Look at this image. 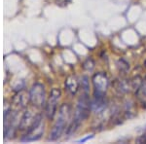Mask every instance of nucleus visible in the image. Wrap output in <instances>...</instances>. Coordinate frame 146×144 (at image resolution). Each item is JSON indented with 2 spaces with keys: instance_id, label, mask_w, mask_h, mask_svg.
<instances>
[{
  "instance_id": "14",
  "label": "nucleus",
  "mask_w": 146,
  "mask_h": 144,
  "mask_svg": "<svg viewBox=\"0 0 146 144\" xmlns=\"http://www.w3.org/2000/svg\"><path fill=\"white\" fill-rule=\"evenodd\" d=\"M142 80L140 76H135L133 79H131V90L135 91V93L137 92V90L140 88L141 84H142Z\"/></svg>"
},
{
  "instance_id": "9",
  "label": "nucleus",
  "mask_w": 146,
  "mask_h": 144,
  "mask_svg": "<svg viewBox=\"0 0 146 144\" xmlns=\"http://www.w3.org/2000/svg\"><path fill=\"white\" fill-rule=\"evenodd\" d=\"M80 87V82L75 76H69L65 81V89L70 94L74 96Z\"/></svg>"
},
{
  "instance_id": "13",
  "label": "nucleus",
  "mask_w": 146,
  "mask_h": 144,
  "mask_svg": "<svg viewBox=\"0 0 146 144\" xmlns=\"http://www.w3.org/2000/svg\"><path fill=\"white\" fill-rule=\"evenodd\" d=\"M80 86H81L82 93H89L90 92V81L88 76H83L80 80Z\"/></svg>"
},
{
  "instance_id": "18",
  "label": "nucleus",
  "mask_w": 146,
  "mask_h": 144,
  "mask_svg": "<svg viewBox=\"0 0 146 144\" xmlns=\"http://www.w3.org/2000/svg\"><path fill=\"white\" fill-rule=\"evenodd\" d=\"M144 64H145V67H146V60H145V63H144Z\"/></svg>"
},
{
  "instance_id": "3",
  "label": "nucleus",
  "mask_w": 146,
  "mask_h": 144,
  "mask_svg": "<svg viewBox=\"0 0 146 144\" xmlns=\"http://www.w3.org/2000/svg\"><path fill=\"white\" fill-rule=\"evenodd\" d=\"M44 131V127L42 124V117L38 114L35 117V120L31 127L27 129V133L21 139L22 142H32V141L39 140L41 138Z\"/></svg>"
},
{
  "instance_id": "15",
  "label": "nucleus",
  "mask_w": 146,
  "mask_h": 144,
  "mask_svg": "<svg viewBox=\"0 0 146 144\" xmlns=\"http://www.w3.org/2000/svg\"><path fill=\"white\" fill-rule=\"evenodd\" d=\"M117 66L119 68V71L122 72L123 74H126V73L128 72V70L129 69V63L127 62L124 58H120L118 60V62H117Z\"/></svg>"
},
{
  "instance_id": "4",
  "label": "nucleus",
  "mask_w": 146,
  "mask_h": 144,
  "mask_svg": "<svg viewBox=\"0 0 146 144\" xmlns=\"http://www.w3.org/2000/svg\"><path fill=\"white\" fill-rule=\"evenodd\" d=\"M94 86V96H105L109 87V79L107 75L103 72L94 74L92 78Z\"/></svg>"
},
{
  "instance_id": "8",
  "label": "nucleus",
  "mask_w": 146,
  "mask_h": 144,
  "mask_svg": "<svg viewBox=\"0 0 146 144\" xmlns=\"http://www.w3.org/2000/svg\"><path fill=\"white\" fill-rule=\"evenodd\" d=\"M113 87L119 94H126L131 91V80L119 78L113 82Z\"/></svg>"
},
{
  "instance_id": "12",
  "label": "nucleus",
  "mask_w": 146,
  "mask_h": 144,
  "mask_svg": "<svg viewBox=\"0 0 146 144\" xmlns=\"http://www.w3.org/2000/svg\"><path fill=\"white\" fill-rule=\"evenodd\" d=\"M135 96L142 103L146 102V76L144 79L142 80V84H141L140 88L137 90L135 93Z\"/></svg>"
},
{
  "instance_id": "6",
  "label": "nucleus",
  "mask_w": 146,
  "mask_h": 144,
  "mask_svg": "<svg viewBox=\"0 0 146 144\" xmlns=\"http://www.w3.org/2000/svg\"><path fill=\"white\" fill-rule=\"evenodd\" d=\"M62 96V92L60 89H53L50 93V96H49L48 100L45 105V112L46 116L49 120H53L55 117L56 109H58V102Z\"/></svg>"
},
{
  "instance_id": "16",
  "label": "nucleus",
  "mask_w": 146,
  "mask_h": 144,
  "mask_svg": "<svg viewBox=\"0 0 146 144\" xmlns=\"http://www.w3.org/2000/svg\"><path fill=\"white\" fill-rule=\"evenodd\" d=\"M83 68L85 70H87V71H93V69L95 68V61L92 60V58H88L84 61Z\"/></svg>"
},
{
  "instance_id": "1",
  "label": "nucleus",
  "mask_w": 146,
  "mask_h": 144,
  "mask_svg": "<svg viewBox=\"0 0 146 144\" xmlns=\"http://www.w3.org/2000/svg\"><path fill=\"white\" fill-rule=\"evenodd\" d=\"M70 115H71V107L67 103H63L60 107L58 110V117L56 119V124L54 125V127L50 133L49 136V140L50 141H56L62 136V133L64 131L65 127L70 119Z\"/></svg>"
},
{
  "instance_id": "2",
  "label": "nucleus",
  "mask_w": 146,
  "mask_h": 144,
  "mask_svg": "<svg viewBox=\"0 0 146 144\" xmlns=\"http://www.w3.org/2000/svg\"><path fill=\"white\" fill-rule=\"evenodd\" d=\"M91 111L90 94H89V93H82L78 101H77L76 110H75L72 122L80 126L82 123L88 119Z\"/></svg>"
},
{
  "instance_id": "5",
  "label": "nucleus",
  "mask_w": 146,
  "mask_h": 144,
  "mask_svg": "<svg viewBox=\"0 0 146 144\" xmlns=\"http://www.w3.org/2000/svg\"><path fill=\"white\" fill-rule=\"evenodd\" d=\"M29 101L35 107L46 105V93L44 86L39 83L34 84L29 91Z\"/></svg>"
},
{
  "instance_id": "17",
  "label": "nucleus",
  "mask_w": 146,
  "mask_h": 144,
  "mask_svg": "<svg viewBox=\"0 0 146 144\" xmlns=\"http://www.w3.org/2000/svg\"><path fill=\"white\" fill-rule=\"evenodd\" d=\"M94 137V135H89V136H87V137H85L83 139H81V140H79L78 142H81V143H84L85 141H87L88 139H90V138H93Z\"/></svg>"
},
{
  "instance_id": "11",
  "label": "nucleus",
  "mask_w": 146,
  "mask_h": 144,
  "mask_svg": "<svg viewBox=\"0 0 146 144\" xmlns=\"http://www.w3.org/2000/svg\"><path fill=\"white\" fill-rule=\"evenodd\" d=\"M124 115L126 118H133L135 115V103L131 100H127L124 105Z\"/></svg>"
},
{
  "instance_id": "7",
  "label": "nucleus",
  "mask_w": 146,
  "mask_h": 144,
  "mask_svg": "<svg viewBox=\"0 0 146 144\" xmlns=\"http://www.w3.org/2000/svg\"><path fill=\"white\" fill-rule=\"evenodd\" d=\"M108 101L105 96H94L91 100V110L96 114H100L107 108Z\"/></svg>"
},
{
  "instance_id": "10",
  "label": "nucleus",
  "mask_w": 146,
  "mask_h": 144,
  "mask_svg": "<svg viewBox=\"0 0 146 144\" xmlns=\"http://www.w3.org/2000/svg\"><path fill=\"white\" fill-rule=\"evenodd\" d=\"M35 117L36 116H32V114L30 113V111H27V112L23 114V116L21 120V124H20V129H28L31 125L33 124Z\"/></svg>"
}]
</instances>
